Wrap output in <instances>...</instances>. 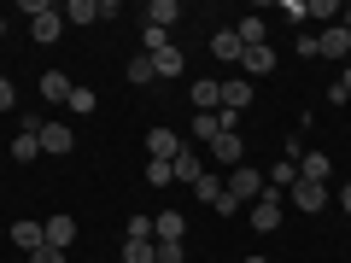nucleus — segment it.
<instances>
[{"label": "nucleus", "instance_id": "f257e3e1", "mask_svg": "<svg viewBox=\"0 0 351 263\" xmlns=\"http://www.w3.org/2000/svg\"><path fill=\"white\" fill-rule=\"evenodd\" d=\"M24 12H29V29H36L41 47H47V41H59V29H64V6H53V0H24Z\"/></svg>", "mask_w": 351, "mask_h": 263}, {"label": "nucleus", "instance_id": "f03ea898", "mask_svg": "<svg viewBox=\"0 0 351 263\" xmlns=\"http://www.w3.org/2000/svg\"><path fill=\"white\" fill-rule=\"evenodd\" d=\"M281 211H287V205H281V193L263 188L258 205H252V228H258V234H276V228H281Z\"/></svg>", "mask_w": 351, "mask_h": 263}, {"label": "nucleus", "instance_id": "7ed1b4c3", "mask_svg": "<svg viewBox=\"0 0 351 263\" xmlns=\"http://www.w3.org/2000/svg\"><path fill=\"white\" fill-rule=\"evenodd\" d=\"M188 240V216L182 211H158L152 216V246H182Z\"/></svg>", "mask_w": 351, "mask_h": 263}, {"label": "nucleus", "instance_id": "20e7f679", "mask_svg": "<svg viewBox=\"0 0 351 263\" xmlns=\"http://www.w3.org/2000/svg\"><path fill=\"white\" fill-rule=\"evenodd\" d=\"M223 188H228V199H258V193H263V175L258 170H252V164H234V170H228V181H223Z\"/></svg>", "mask_w": 351, "mask_h": 263}, {"label": "nucleus", "instance_id": "39448f33", "mask_svg": "<svg viewBox=\"0 0 351 263\" xmlns=\"http://www.w3.org/2000/svg\"><path fill=\"white\" fill-rule=\"evenodd\" d=\"M287 199L299 205V211H311V216L334 205V199H328V188H322V181H304V175H299V181H293V188H287Z\"/></svg>", "mask_w": 351, "mask_h": 263}, {"label": "nucleus", "instance_id": "423d86ee", "mask_svg": "<svg viewBox=\"0 0 351 263\" xmlns=\"http://www.w3.org/2000/svg\"><path fill=\"white\" fill-rule=\"evenodd\" d=\"M193 193H199V205H211V211H223V216L234 211V199H228V188H223V175H211V170L193 181Z\"/></svg>", "mask_w": 351, "mask_h": 263}, {"label": "nucleus", "instance_id": "0eeeda50", "mask_svg": "<svg viewBox=\"0 0 351 263\" xmlns=\"http://www.w3.org/2000/svg\"><path fill=\"white\" fill-rule=\"evenodd\" d=\"M311 41H316V53H322V59H346V53H351V36H346V24H322Z\"/></svg>", "mask_w": 351, "mask_h": 263}, {"label": "nucleus", "instance_id": "6e6552de", "mask_svg": "<svg viewBox=\"0 0 351 263\" xmlns=\"http://www.w3.org/2000/svg\"><path fill=\"white\" fill-rule=\"evenodd\" d=\"M246 105H252V82H246V76H223V112H246Z\"/></svg>", "mask_w": 351, "mask_h": 263}, {"label": "nucleus", "instance_id": "1a4fd4ad", "mask_svg": "<svg viewBox=\"0 0 351 263\" xmlns=\"http://www.w3.org/2000/svg\"><path fill=\"white\" fill-rule=\"evenodd\" d=\"M211 158H217V164H228V170H234V164H246V147H240L234 129H223V135L211 140Z\"/></svg>", "mask_w": 351, "mask_h": 263}, {"label": "nucleus", "instance_id": "9d476101", "mask_svg": "<svg viewBox=\"0 0 351 263\" xmlns=\"http://www.w3.org/2000/svg\"><path fill=\"white\" fill-rule=\"evenodd\" d=\"M147 152L164 164H176V152H182V140H176V129H147Z\"/></svg>", "mask_w": 351, "mask_h": 263}, {"label": "nucleus", "instance_id": "9b49d317", "mask_svg": "<svg viewBox=\"0 0 351 263\" xmlns=\"http://www.w3.org/2000/svg\"><path fill=\"white\" fill-rule=\"evenodd\" d=\"M41 228H47V246L53 251H71L76 246V223H71V216H47Z\"/></svg>", "mask_w": 351, "mask_h": 263}, {"label": "nucleus", "instance_id": "f8f14e48", "mask_svg": "<svg viewBox=\"0 0 351 263\" xmlns=\"http://www.w3.org/2000/svg\"><path fill=\"white\" fill-rule=\"evenodd\" d=\"M71 76H64V71H47V76H41V100H47V105H64V100H71Z\"/></svg>", "mask_w": 351, "mask_h": 263}, {"label": "nucleus", "instance_id": "ddd939ff", "mask_svg": "<svg viewBox=\"0 0 351 263\" xmlns=\"http://www.w3.org/2000/svg\"><path fill=\"white\" fill-rule=\"evenodd\" d=\"M240 71H246V82H258V76H269V71H276V53H269V47H246Z\"/></svg>", "mask_w": 351, "mask_h": 263}, {"label": "nucleus", "instance_id": "4468645a", "mask_svg": "<svg viewBox=\"0 0 351 263\" xmlns=\"http://www.w3.org/2000/svg\"><path fill=\"white\" fill-rule=\"evenodd\" d=\"M41 152H47V158H64V152H71V129L64 123H41Z\"/></svg>", "mask_w": 351, "mask_h": 263}, {"label": "nucleus", "instance_id": "2eb2a0df", "mask_svg": "<svg viewBox=\"0 0 351 263\" xmlns=\"http://www.w3.org/2000/svg\"><path fill=\"white\" fill-rule=\"evenodd\" d=\"M299 175H304V181H322V188H328V175H334V158H328V152H304V158H299Z\"/></svg>", "mask_w": 351, "mask_h": 263}, {"label": "nucleus", "instance_id": "dca6fc26", "mask_svg": "<svg viewBox=\"0 0 351 263\" xmlns=\"http://www.w3.org/2000/svg\"><path fill=\"white\" fill-rule=\"evenodd\" d=\"M211 53H217L223 64H240V59H246V47H240L234 29H217V36H211Z\"/></svg>", "mask_w": 351, "mask_h": 263}, {"label": "nucleus", "instance_id": "f3484780", "mask_svg": "<svg viewBox=\"0 0 351 263\" xmlns=\"http://www.w3.org/2000/svg\"><path fill=\"white\" fill-rule=\"evenodd\" d=\"M12 246L41 251V246H47V228H41V223H12Z\"/></svg>", "mask_w": 351, "mask_h": 263}, {"label": "nucleus", "instance_id": "a211bd4d", "mask_svg": "<svg viewBox=\"0 0 351 263\" xmlns=\"http://www.w3.org/2000/svg\"><path fill=\"white\" fill-rule=\"evenodd\" d=\"M176 18H182V6H176V0H152V6H147V18H141V24H152V29H170Z\"/></svg>", "mask_w": 351, "mask_h": 263}, {"label": "nucleus", "instance_id": "6ab92c4d", "mask_svg": "<svg viewBox=\"0 0 351 263\" xmlns=\"http://www.w3.org/2000/svg\"><path fill=\"white\" fill-rule=\"evenodd\" d=\"M188 94H193V105H199V112H217V105H223V82H211V76H205V82H193Z\"/></svg>", "mask_w": 351, "mask_h": 263}, {"label": "nucleus", "instance_id": "aec40b11", "mask_svg": "<svg viewBox=\"0 0 351 263\" xmlns=\"http://www.w3.org/2000/svg\"><path fill=\"white\" fill-rule=\"evenodd\" d=\"M234 36H240V47H269V41H263V36H269V24H263V18H240Z\"/></svg>", "mask_w": 351, "mask_h": 263}, {"label": "nucleus", "instance_id": "412c9836", "mask_svg": "<svg viewBox=\"0 0 351 263\" xmlns=\"http://www.w3.org/2000/svg\"><path fill=\"white\" fill-rule=\"evenodd\" d=\"M12 158H41V129H18V140H12Z\"/></svg>", "mask_w": 351, "mask_h": 263}, {"label": "nucleus", "instance_id": "4be33fe9", "mask_svg": "<svg viewBox=\"0 0 351 263\" xmlns=\"http://www.w3.org/2000/svg\"><path fill=\"white\" fill-rule=\"evenodd\" d=\"M293 181H299V164H293V158H281V164H269V181H263V188H293Z\"/></svg>", "mask_w": 351, "mask_h": 263}, {"label": "nucleus", "instance_id": "5701e85b", "mask_svg": "<svg viewBox=\"0 0 351 263\" xmlns=\"http://www.w3.org/2000/svg\"><path fill=\"white\" fill-rule=\"evenodd\" d=\"M170 170H176V181H199V175H205V164L193 158L188 147H182V152H176V164H170Z\"/></svg>", "mask_w": 351, "mask_h": 263}, {"label": "nucleus", "instance_id": "b1692460", "mask_svg": "<svg viewBox=\"0 0 351 263\" xmlns=\"http://www.w3.org/2000/svg\"><path fill=\"white\" fill-rule=\"evenodd\" d=\"M64 18H71V24H100V0H71Z\"/></svg>", "mask_w": 351, "mask_h": 263}, {"label": "nucleus", "instance_id": "393cba45", "mask_svg": "<svg viewBox=\"0 0 351 263\" xmlns=\"http://www.w3.org/2000/svg\"><path fill=\"white\" fill-rule=\"evenodd\" d=\"M164 47H170V29H152V24H141V53L152 59V53H164Z\"/></svg>", "mask_w": 351, "mask_h": 263}, {"label": "nucleus", "instance_id": "a878e982", "mask_svg": "<svg viewBox=\"0 0 351 263\" xmlns=\"http://www.w3.org/2000/svg\"><path fill=\"white\" fill-rule=\"evenodd\" d=\"M152 76H182V53H176V47L152 53Z\"/></svg>", "mask_w": 351, "mask_h": 263}, {"label": "nucleus", "instance_id": "bb28decb", "mask_svg": "<svg viewBox=\"0 0 351 263\" xmlns=\"http://www.w3.org/2000/svg\"><path fill=\"white\" fill-rule=\"evenodd\" d=\"M123 263H158V246H152V240H129V246H123Z\"/></svg>", "mask_w": 351, "mask_h": 263}, {"label": "nucleus", "instance_id": "cd10ccee", "mask_svg": "<svg viewBox=\"0 0 351 263\" xmlns=\"http://www.w3.org/2000/svg\"><path fill=\"white\" fill-rule=\"evenodd\" d=\"M152 82V59L141 53V59H129V88H147Z\"/></svg>", "mask_w": 351, "mask_h": 263}, {"label": "nucleus", "instance_id": "c85d7f7f", "mask_svg": "<svg viewBox=\"0 0 351 263\" xmlns=\"http://www.w3.org/2000/svg\"><path fill=\"white\" fill-rule=\"evenodd\" d=\"M147 181H152V188H170V181H176V170H170L164 158H152V164H147Z\"/></svg>", "mask_w": 351, "mask_h": 263}, {"label": "nucleus", "instance_id": "c756f323", "mask_svg": "<svg viewBox=\"0 0 351 263\" xmlns=\"http://www.w3.org/2000/svg\"><path fill=\"white\" fill-rule=\"evenodd\" d=\"M64 112H94V88H71V100H64Z\"/></svg>", "mask_w": 351, "mask_h": 263}, {"label": "nucleus", "instance_id": "7c9ffc66", "mask_svg": "<svg viewBox=\"0 0 351 263\" xmlns=\"http://www.w3.org/2000/svg\"><path fill=\"white\" fill-rule=\"evenodd\" d=\"M339 12H346L339 0H316V6H304V18H316V24H322V18H339Z\"/></svg>", "mask_w": 351, "mask_h": 263}, {"label": "nucleus", "instance_id": "2f4dec72", "mask_svg": "<svg viewBox=\"0 0 351 263\" xmlns=\"http://www.w3.org/2000/svg\"><path fill=\"white\" fill-rule=\"evenodd\" d=\"M129 240H152V216H129Z\"/></svg>", "mask_w": 351, "mask_h": 263}, {"label": "nucleus", "instance_id": "473e14b6", "mask_svg": "<svg viewBox=\"0 0 351 263\" xmlns=\"http://www.w3.org/2000/svg\"><path fill=\"white\" fill-rule=\"evenodd\" d=\"M12 105H18V88L6 82V76H0V112H12Z\"/></svg>", "mask_w": 351, "mask_h": 263}, {"label": "nucleus", "instance_id": "72a5a7b5", "mask_svg": "<svg viewBox=\"0 0 351 263\" xmlns=\"http://www.w3.org/2000/svg\"><path fill=\"white\" fill-rule=\"evenodd\" d=\"M29 263H64V251H53V246H41V251H29Z\"/></svg>", "mask_w": 351, "mask_h": 263}, {"label": "nucleus", "instance_id": "f704fd0d", "mask_svg": "<svg viewBox=\"0 0 351 263\" xmlns=\"http://www.w3.org/2000/svg\"><path fill=\"white\" fill-rule=\"evenodd\" d=\"M158 263H182V246H158Z\"/></svg>", "mask_w": 351, "mask_h": 263}, {"label": "nucleus", "instance_id": "c9c22d12", "mask_svg": "<svg viewBox=\"0 0 351 263\" xmlns=\"http://www.w3.org/2000/svg\"><path fill=\"white\" fill-rule=\"evenodd\" d=\"M339 211H351V181H346V188H339Z\"/></svg>", "mask_w": 351, "mask_h": 263}, {"label": "nucleus", "instance_id": "e433bc0d", "mask_svg": "<svg viewBox=\"0 0 351 263\" xmlns=\"http://www.w3.org/2000/svg\"><path fill=\"white\" fill-rule=\"evenodd\" d=\"M339 88H346V100H351V64H346V71H339Z\"/></svg>", "mask_w": 351, "mask_h": 263}, {"label": "nucleus", "instance_id": "4c0bfd02", "mask_svg": "<svg viewBox=\"0 0 351 263\" xmlns=\"http://www.w3.org/2000/svg\"><path fill=\"white\" fill-rule=\"evenodd\" d=\"M339 24H346V36H351V6H346V12H339Z\"/></svg>", "mask_w": 351, "mask_h": 263}, {"label": "nucleus", "instance_id": "58836bf2", "mask_svg": "<svg viewBox=\"0 0 351 263\" xmlns=\"http://www.w3.org/2000/svg\"><path fill=\"white\" fill-rule=\"evenodd\" d=\"M240 263H269V258H240Z\"/></svg>", "mask_w": 351, "mask_h": 263}]
</instances>
